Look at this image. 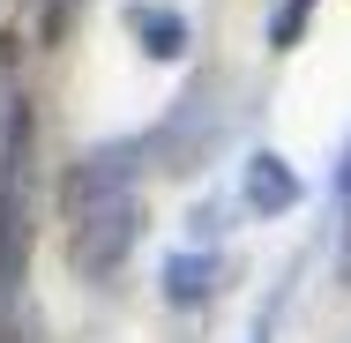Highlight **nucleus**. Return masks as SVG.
I'll list each match as a JSON object with an SVG mask.
<instances>
[{"label":"nucleus","mask_w":351,"mask_h":343,"mask_svg":"<svg viewBox=\"0 0 351 343\" xmlns=\"http://www.w3.org/2000/svg\"><path fill=\"white\" fill-rule=\"evenodd\" d=\"M30 157H38V112L30 97L0 105V321L23 314V283H30Z\"/></svg>","instance_id":"nucleus-1"},{"label":"nucleus","mask_w":351,"mask_h":343,"mask_svg":"<svg viewBox=\"0 0 351 343\" xmlns=\"http://www.w3.org/2000/svg\"><path fill=\"white\" fill-rule=\"evenodd\" d=\"M217 283H224V254L217 246H180L165 269H157V291H165V306H210L217 298Z\"/></svg>","instance_id":"nucleus-4"},{"label":"nucleus","mask_w":351,"mask_h":343,"mask_svg":"<svg viewBox=\"0 0 351 343\" xmlns=\"http://www.w3.org/2000/svg\"><path fill=\"white\" fill-rule=\"evenodd\" d=\"M135 239H142V202L135 194H128V202H105V209H90V216L68 224V269L82 276V283H105V276L128 269Z\"/></svg>","instance_id":"nucleus-3"},{"label":"nucleus","mask_w":351,"mask_h":343,"mask_svg":"<svg viewBox=\"0 0 351 343\" xmlns=\"http://www.w3.org/2000/svg\"><path fill=\"white\" fill-rule=\"evenodd\" d=\"M187 231H195V246H217V231H224V209H217V202H195V209H187Z\"/></svg>","instance_id":"nucleus-9"},{"label":"nucleus","mask_w":351,"mask_h":343,"mask_svg":"<svg viewBox=\"0 0 351 343\" xmlns=\"http://www.w3.org/2000/svg\"><path fill=\"white\" fill-rule=\"evenodd\" d=\"M337 209H344V239H337V269L351 276V149H344V164H337Z\"/></svg>","instance_id":"nucleus-8"},{"label":"nucleus","mask_w":351,"mask_h":343,"mask_svg":"<svg viewBox=\"0 0 351 343\" xmlns=\"http://www.w3.org/2000/svg\"><path fill=\"white\" fill-rule=\"evenodd\" d=\"M128 30H135V45L149 53V60H180V53L195 45L187 15H180V8H165V0H128Z\"/></svg>","instance_id":"nucleus-6"},{"label":"nucleus","mask_w":351,"mask_h":343,"mask_svg":"<svg viewBox=\"0 0 351 343\" xmlns=\"http://www.w3.org/2000/svg\"><path fill=\"white\" fill-rule=\"evenodd\" d=\"M306 15H314V0H284L277 15H269V45H277V53H291V45H299Z\"/></svg>","instance_id":"nucleus-7"},{"label":"nucleus","mask_w":351,"mask_h":343,"mask_svg":"<svg viewBox=\"0 0 351 343\" xmlns=\"http://www.w3.org/2000/svg\"><path fill=\"white\" fill-rule=\"evenodd\" d=\"M284 298H291V283H277V291H269V306L254 314V329H247V343H269V336H277V314H284Z\"/></svg>","instance_id":"nucleus-10"},{"label":"nucleus","mask_w":351,"mask_h":343,"mask_svg":"<svg viewBox=\"0 0 351 343\" xmlns=\"http://www.w3.org/2000/svg\"><path fill=\"white\" fill-rule=\"evenodd\" d=\"M239 194H247L254 216H284V209H299L306 187H299V172L284 164L277 149H254V157H247V172H239Z\"/></svg>","instance_id":"nucleus-5"},{"label":"nucleus","mask_w":351,"mask_h":343,"mask_svg":"<svg viewBox=\"0 0 351 343\" xmlns=\"http://www.w3.org/2000/svg\"><path fill=\"white\" fill-rule=\"evenodd\" d=\"M142 164H149V142H142V135L97 142L90 157H75L68 179H60V216L75 224V216H90V209H105V202H128Z\"/></svg>","instance_id":"nucleus-2"}]
</instances>
